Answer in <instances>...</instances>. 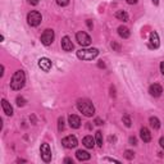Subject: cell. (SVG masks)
Masks as SVG:
<instances>
[{
    "mask_svg": "<svg viewBox=\"0 0 164 164\" xmlns=\"http://www.w3.org/2000/svg\"><path fill=\"white\" fill-rule=\"evenodd\" d=\"M77 109L86 117H93L95 114V107L89 99H80L78 100L77 101Z\"/></svg>",
    "mask_w": 164,
    "mask_h": 164,
    "instance_id": "6da1fadb",
    "label": "cell"
},
{
    "mask_svg": "<svg viewBox=\"0 0 164 164\" xmlns=\"http://www.w3.org/2000/svg\"><path fill=\"white\" fill-rule=\"evenodd\" d=\"M26 83V75L23 71H17L14 75L12 77V81H10V89L14 90V91H18L21 90Z\"/></svg>",
    "mask_w": 164,
    "mask_h": 164,
    "instance_id": "7a4b0ae2",
    "label": "cell"
},
{
    "mask_svg": "<svg viewBox=\"0 0 164 164\" xmlns=\"http://www.w3.org/2000/svg\"><path fill=\"white\" fill-rule=\"evenodd\" d=\"M97 55H99V50L96 48H90V49H80L77 51V58L82 59V60H93Z\"/></svg>",
    "mask_w": 164,
    "mask_h": 164,
    "instance_id": "3957f363",
    "label": "cell"
},
{
    "mask_svg": "<svg viewBox=\"0 0 164 164\" xmlns=\"http://www.w3.org/2000/svg\"><path fill=\"white\" fill-rule=\"evenodd\" d=\"M41 19H42L41 14L38 12H36V10L30 12L28 16H27V22H28L30 26H32V27H36V26L40 24L41 23Z\"/></svg>",
    "mask_w": 164,
    "mask_h": 164,
    "instance_id": "277c9868",
    "label": "cell"
},
{
    "mask_svg": "<svg viewBox=\"0 0 164 164\" xmlns=\"http://www.w3.org/2000/svg\"><path fill=\"white\" fill-rule=\"evenodd\" d=\"M54 37H55L54 31L50 30V28H48V30H45L44 34L41 35V42L45 45V46H49L50 44H53Z\"/></svg>",
    "mask_w": 164,
    "mask_h": 164,
    "instance_id": "5b68a950",
    "label": "cell"
},
{
    "mask_svg": "<svg viewBox=\"0 0 164 164\" xmlns=\"http://www.w3.org/2000/svg\"><path fill=\"white\" fill-rule=\"evenodd\" d=\"M76 40L80 45H82V46H89V45L91 44V37L83 31L77 32L76 34Z\"/></svg>",
    "mask_w": 164,
    "mask_h": 164,
    "instance_id": "8992f818",
    "label": "cell"
},
{
    "mask_svg": "<svg viewBox=\"0 0 164 164\" xmlns=\"http://www.w3.org/2000/svg\"><path fill=\"white\" fill-rule=\"evenodd\" d=\"M40 153H41V159L45 163H49L51 160V150L49 144H41V148H40Z\"/></svg>",
    "mask_w": 164,
    "mask_h": 164,
    "instance_id": "52a82bcc",
    "label": "cell"
},
{
    "mask_svg": "<svg viewBox=\"0 0 164 164\" xmlns=\"http://www.w3.org/2000/svg\"><path fill=\"white\" fill-rule=\"evenodd\" d=\"M62 145L64 148H67V149H72V148H76L78 145V140H77V137L73 136V135H69L67 137H64V139L62 140Z\"/></svg>",
    "mask_w": 164,
    "mask_h": 164,
    "instance_id": "ba28073f",
    "label": "cell"
},
{
    "mask_svg": "<svg viewBox=\"0 0 164 164\" xmlns=\"http://www.w3.org/2000/svg\"><path fill=\"white\" fill-rule=\"evenodd\" d=\"M160 45V40H159V35L156 34L155 31H153L150 34V38H149V48L151 49H158Z\"/></svg>",
    "mask_w": 164,
    "mask_h": 164,
    "instance_id": "9c48e42d",
    "label": "cell"
},
{
    "mask_svg": "<svg viewBox=\"0 0 164 164\" xmlns=\"http://www.w3.org/2000/svg\"><path fill=\"white\" fill-rule=\"evenodd\" d=\"M38 67H40L44 72H49L53 67V63L49 58H40L38 59Z\"/></svg>",
    "mask_w": 164,
    "mask_h": 164,
    "instance_id": "30bf717a",
    "label": "cell"
},
{
    "mask_svg": "<svg viewBox=\"0 0 164 164\" xmlns=\"http://www.w3.org/2000/svg\"><path fill=\"white\" fill-rule=\"evenodd\" d=\"M149 93H150V95L154 96V97H159V96L162 95V93H163V89H162L160 85L153 83L151 86L149 87Z\"/></svg>",
    "mask_w": 164,
    "mask_h": 164,
    "instance_id": "8fae6325",
    "label": "cell"
},
{
    "mask_svg": "<svg viewBox=\"0 0 164 164\" xmlns=\"http://www.w3.org/2000/svg\"><path fill=\"white\" fill-rule=\"evenodd\" d=\"M68 123L72 128H80L81 127V119H80V117L76 114H71L68 117Z\"/></svg>",
    "mask_w": 164,
    "mask_h": 164,
    "instance_id": "7c38bea8",
    "label": "cell"
},
{
    "mask_svg": "<svg viewBox=\"0 0 164 164\" xmlns=\"http://www.w3.org/2000/svg\"><path fill=\"white\" fill-rule=\"evenodd\" d=\"M73 42L71 41V38L68 37V36H64L63 38H62V49L64 50V51H72L73 50Z\"/></svg>",
    "mask_w": 164,
    "mask_h": 164,
    "instance_id": "4fadbf2b",
    "label": "cell"
},
{
    "mask_svg": "<svg viewBox=\"0 0 164 164\" xmlns=\"http://www.w3.org/2000/svg\"><path fill=\"white\" fill-rule=\"evenodd\" d=\"M140 137L144 142H150L151 141V133H150V131L146 128V127H142L141 131H140Z\"/></svg>",
    "mask_w": 164,
    "mask_h": 164,
    "instance_id": "5bb4252c",
    "label": "cell"
},
{
    "mask_svg": "<svg viewBox=\"0 0 164 164\" xmlns=\"http://www.w3.org/2000/svg\"><path fill=\"white\" fill-rule=\"evenodd\" d=\"M76 158L80 162H85V160H89L91 158V155L87 151H85V150H77L76 151Z\"/></svg>",
    "mask_w": 164,
    "mask_h": 164,
    "instance_id": "9a60e30c",
    "label": "cell"
},
{
    "mask_svg": "<svg viewBox=\"0 0 164 164\" xmlns=\"http://www.w3.org/2000/svg\"><path fill=\"white\" fill-rule=\"evenodd\" d=\"M2 108H3V111L6 115H9V117L13 115V108H12V105L5 99L2 100Z\"/></svg>",
    "mask_w": 164,
    "mask_h": 164,
    "instance_id": "2e32d148",
    "label": "cell"
},
{
    "mask_svg": "<svg viewBox=\"0 0 164 164\" xmlns=\"http://www.w3.org/2000/svg\"><path fill=\"white\" fill-rule=\"evenodd\" d=\"M82 144L87 149H93L95 146V140L93 139V136H85L83 140H82Z\"/></svg>",
    "mask_w": 164,
    "mask_h": 164,
    "instance_id": "e0dca14e",
    "label": "cell"
},
{
    "mask_svg": "<svg viewBox=\"0 0 164 164\" xmlns=\"http://www.w3.org/2000/svg\"><path fill=\"white\" fill-rule=\"evenodd\" d=\"M118 35H119L122 38H128L131 32L126 26H119V27H118Z\"/></svg>",
    "mask_w": 164,
    "mask_h": 164,
    "instance_id": "ac0fdd59",
    "label": "cell"
},
{
    "mask_svg": "<svg viewBox=\"0 0 164 164\" xmlns=\"http://www.w3.org/2000/svg\"><path fill=\"white\" fill-rule=\"evenodd\" d=\"M115 18H118L119 21L127 22L128 21V14H127V12H124V10H118L115 13Z\"/></svg>",
    "mask_w": 164,
    "mask_h": 164,
    "instance_id": "d6986e66",
    "label": "cell"
},
{
    "mask_svg": "<svg viewBox=\"0 0 164 164\" xmlns=\"http://www.w3.org/2000/svg\"><path fill=\"white\" fill-rule=\"evenodd\" d=\"M149 122H150V126H151L154 129H158L160 127V121L156 117H150Z\"/></svg>",
    "mask_w": 164,
    "mask_h": 164,
    "instance_id": "ffe728a7",
    "label": "cell"
},
{
    "mask_svg": "<svg viewBox=\"0 0 164 164\" xmlns=\"http://www.w3.org/2000/svg\"><path fill=\"white\" fill-rule=\"evenodd\" d=\"M95 140H96V144L97 146H103V132L101 131H97V132L95 133Z\"/></svg>",
    "mask_w": 164,
    "mask_h": 164,
    "instance_id": "44dd1931",
    "label": "cell"
},
{
    "mask_svg": "<svg viewBox=\"0 0 164 164\" xmlns=\"http://www.w3.org/2000/svg\"><path fill=\"white\" fill-rule=\"evenodd\" d=\"M122 121H123V123H124V126H126V127H131V126H132V122H131L129 115L124 114V115H123V118H122Z\"/></svg>",
    "mask_w": 164,
    "mask_h": 164,
    "instance_id": "7402d4cb",
    "label": "cell"
},
{
    "mask_svg": "<svg viewBox=\"0 0 164 164\" xmlns=\"http://www.w3.org/2000/svg\"><path fill=\"white\" fill-rule=\"evenodd\" d=\"M124 158L128 159V160H132L135 158V153L132 151V150H126V151H124Z\"/></svg>",
    "mask_w": 164,
    "mask_h": 164,
    "instance_id": "603a6c76",
    "label": "cell"
},
{
    "mask_svg": "<svg viewBox=\"0 0 164 164\" xmlns=\"http://www.w3.org/2000/svg\"><path fill=\"white\" fill-rule=\"evenodd\" d=\"M58 129L59 131H64V119L62 117L58 119Z\"/></svg>",
    "mask_w": 164,
    "mask_h": 164,
    "instance_id": "cb8c5ba5",
    "label": "cell"
},
{
    "mask_svg": "<svg viewBox=\"0 0 164 164\" xmlns=\"http://www.w3.org/2000/svg\"><path fill=\"white\" fill-rule=\"evenodd\" d=\"M24 104H26V100L23 99L22 96H18V97H17V105H18V107H23Z\"/></svg>",
    "mask_w": 164,
    "mask_h": 164,
    "instance_id": "d4e9b609",
    "label": "cell"
},
{
    "mask_svg": "<svg viewBox=\"0 0 164 164\" xmlns=\"http://www.w3.org/2000/svg\"><path fill=\"white\" fill-rule=\"evenodd\" d=\"M68 3H69V0H56V4H58V5H60V6L68 5Z\"/></svg>",
    "mask_w": 164,
    "mask_h": 164,
    "instance_id": "484cf974",
    "label": "cell"
},
{
    "mask_svg": "<svg viewBox=\"0 0 164 164\" xmlns=\"http://www.w3.org/2000/svg\"><path fill=\"white\" fill-rule=\"evenodd\" d=\"M111 48H113L115 51H121V46H119V45H118L117 42H114V41L111 42Z\"/></svg>",
    "mask_w": 164,
    "mask_h": 164,
    "instance_id": "4316f807",
    "label": "cell"
},
{
    "mask_svg": "<svg viewBox=\"0 0 164 164\" xmlns=\"http://www.w3.org/2000/svg\"><path fill=\"white\" fill-rule=\"evenodd\" d=\"M129 144H131V145H136V144H137V139H136L135 136L133 137L132 136L129 137Z\"/></svg>",
    "mask_w": 164,
    "mask_h": 164,
    "instance_id": "83f0119b",
    "label": "cell"
},
{
    "mask_svg": "<svg viewBox=\"0 0 164 164\" xmlns=\"http://www.w3.org/2000/svg\"><path fill=\"white\" fill-rule=\"evenodd\" d=\"M38 2H40V0H28V3H30L31 5H37Z\"/></svg>",
    "mask_w": 164,
    "mask_h": 164,
    "instance_id": "f1b7e54d",
    "label": "cell"
},
{
    "mask_svg": "<svg viewBox=\"0 0 164 164\" xmlns=\"http://www.w3.org/2000/svg\"><path fill=\"white\" fill-rule=\"evenodd\" d=\"M95 123L97 124V126H101V124H103L104 122H103V121L100 119V118H96V119H95Z\"/></svg>",
    "mask_w": 164,
    "mask_h": 164,
    "instance_id": "f546056e",
    "label": "cell"
},
{
    "mask_svg": "<svg viewBox=\"0 0 164 164\" xmlns=\"http://www.w3.org/2000/svg\"><path fill=\"white\" fill-rule=\"evenodd\" d=\"M86 23H87V26H89V28H90V30L93 28V26H94V24H93V22H91L90 19H87V21H86Z\"/></svg>",
    "mask_w": 164,
    "mask_h": 164,
    "instance_id": "4dcf8cb0",
    "label": "cell"
},
{
    "mask_svg": "<svg viewBox=\"0 0 164 164\" xmlns=\"http://www.w3.org/2000/svg\"><path fill=\"white\" fill-rule=\"evenodd\" d=\"M97 65H99V68H105V63H104L103 60H100Z\"/></svg>",
    "mask_w": 164,
    "mask_h": 164,
    "instance_id": "1f68e13d",
    "label": "cell"
},
{
    "mask_svg": "<svg viewBox=\"0 0 164 164\" xmlns=\"http://www.w3.org/2000/svg\"><path fill=\"white\" fill-rule=\"evenodd\" d=\"M159 144H160V146L164 149V137H160V140H159Z\"/></svg>",
    "mask_w": 164,
    "mask_h": 164,
    "instance_id": "d6a6232c",
    "label": "cell"
},
{
    "mask_svg": "<svg viewBox=\"0 0 164 164\" xmlns=\"http://www.w3.org/2000/svg\"><path fill=\"white\" fill-rule=\"evenodd\" d=\"M160 72L164 75V62H162V63H160Z\"/></svg>",
    "mask_w": 164,
    "mask_h": 164,
    "instance_id": "836d02e7",
    "label": "cell"
},
{
    "mask_svg": "<svg viewBox=\"0 0 164 164\" xmlns=\"http://www.w3.org/2000/svg\"><path fill=\"white\" fill-rule=\"evenodd\" d=\"M64 163H73V160H72L71 158H65L64 159Z\"/></svg>",
    "mask_w": 164,
    "mask_h": 164,
    "instance_id": "e575fe53",
    "label": "cell"
},
{
    "mask_svg": "<svg viewBox=\"0 0 164 164\" xmlns=\"http://www.w3.org/2000/svg\"><path fill=\"white\" fill-rule=\"evenodd\" d=\"M105 160H109V162H115V163H119V160H115V159H111V158H105Z\"/></svg>",
    "mask_w": 164,
    "mask_h": 164,
    "instance_id": "d590c367",
    "label": "cell"
},
{
    "mask_svg": "<svg viewBox=\"0 0 164 164\" xmlns=\"http://www.w3.org/2000/svg\"><path fill=\"white\" fill-rule=\"evenodd\" d=\"M127 3H128V4H136L137 0H127Z\"/></svg>",
    "mask_w": 164,
    "mask_h": 164,
    "instance_id": "8d00e7d4",
    "label": "cell"
},
{
    "mask_svg": "<svg viewBox=\"0 0 164 164\" xmlns=\"http://www.w3.org/2000/svg\"><path fill=\"white\" fill-rule=\"evenodd\" d=\"M151 2H153L154 5H158V4H159V0H151Z\"/></svg>",
    "mask_w": 164,
    "mask_h": 164,
    "instance_id": "74e56055",
    "label": "cell"
},
{
    "mask_svg": "<svg viewBox=\"0 0 164 164\" xmlns=\"http://www.w3.org/2000/svg\"><path fill=\"white\" fill-rule=\"evenodd\" d=\"M17 162H18V163H26V160H24V159H18Z\"/></svg>",
    "mask_w": 164,
    "mask_h": 164,
    "instance_id": "f35d334b",
    "label": "cell"
}]
</instances>
